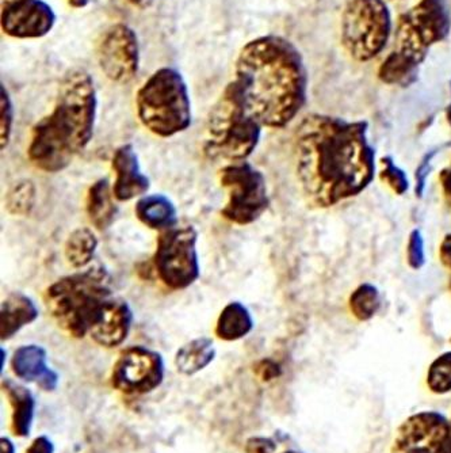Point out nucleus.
<instances>
[{
  "mask_svg": "<svg viewBox=\"0 0 451 453\" xmlns=\"http://www.w3.org/2000/svg\"><path fill=\"white\" fill-rule=\"evenodd\" d=\"M366 121H348L310 114L294 137L295 172L308 203L333 207L356 197L376 175V151L368 139Z\"/></svg>",
  "mask_w": 451,
  "mask_h": 453,
  "instance_id": "nucleus-1",
  "label": "nucleus"
},
{
  "mask_svg": "<svg viewBox=\"0 0 451 453\" xmlns=\"http://www.w3.org/2000/svg\"><path fill=\"white\" fill-rule=\"evenodd\" d=\"M233 81L248 113L266 128L289 126L307 102L308 73L302 56L279 35H264L244 45Z\"/></svg>",
  "mask_w": 451,
  "mask_h": 453,
  "instance_id": "nucleus-2",
  "label": "nucleus"
},
{
  "mask_svg": "<svg viewBox=\"0 0 451 453\" xmlns=\"http://www.w3.org/2000/svg\"><path fill=\"white\" fill-rule=\"evenodd\" d=\"M96 109L90 73L80 68L65 73L55 108L33 127L27 149L33 166L52 174L67 169L93 139Z\"/></svg>",
  "mask_w": 451,
  "mask_h": 453,
  "instance_id": "nucleus-3",
  "label": "nucleus"
},
{
  "mask_svg": "<svg viewBox=\"0 0 451 453\" xmlns=\"http://www.w3.org/2000/svg\"><path fill=\"white\" fill-rule=\"evenodd\" d=\"M111 276L102 265L61 277L44 295L45 307L58 327L73 338L90 335L113 299Z\"/></svg>",
  "mask_w": 451,
  "mask_h": 453,
  "instance_id": "nucleus-4",
  "label": "nucleus"
},
{
  "mask_svg": "<svg viewBox=\"0 0 451 453\" xmlns=\"http://www.w3.org/2000/svg\"><path fill=\"white\" fill-rule=\"evenodd\" d=\"M262 128L232 81L209 113L203 152L213 160L246 162L261 142Z\"/></svg>",
  "mask_w": 451,
  "mask_h": 453,
  "instance_id": "nucleus-5",
  "label": "nucleus"
},
{
  "mask_svg": "<svg viewBox=\"0 0 451 453\" xmlns=\"http://www.w3.org/2000/svg\"><path fill=\"white\" fill-rule=\"evenodd\" d=\"M136 108L142 126L163 139L190 128V94L182 73L175 68L163 67L150 75L137 91Z\"/></svg>",
  "mask_w": 451,
  "mask_h": 453,
  "instance_id": "nucleus-6",
  "label": "nucleus"
},
{
  "mask_svg": "<svg viewBox=\"0 0 451 453\" xmlns=\"http://www.w3.org/2000/svg\"><path fill=\"white\" fill-rule=\"evenodd\" d=\"M341 44L356 61H371L388 44L392 15L384 0H350L341 15Z\"/></svg>",
  "mask_w": 451,
  "mask_h": 453,
  "instance_id": "nucleus-7",
  "label": "nucleus"
},
{
  "mask_svg": "<svg viewBox=\"0 0 451 453\" xmlns=\"http://www.w3.org/2000/svg\"><path fill=\"white\" fill-rule=\"evenodd\" d=\"M451 32V9L447 0H420L400 17L397 24V50L423 61L434 45Z\"/></svg>",
  "mask_w": 451,
  "mask_h": 453,
  "instance_id": "nucleus-8",
  "label": "nucleus"
},
{
  "mask_svg": "<svg viewBox=\"0 0 451 453\" xmlns=\"http://www.w3.org/2000/svg\"><path fill=\"white\" fill-rule=\"evenodd\" d=\"M220 183L228 193L221 216L231 223L248 226L269 208L266 178L251 163H229L220 170Z\"/></svg>",
  "mask_w": 451,
  "mask_h": 453,
  "instance_id": "nucleus-9",
  "label": "nucleus"
},
{
  "mask_svg": "<svg viewBox=\"0 0 451 453\" xmlns=\"http://www.w3.org/2000/svg\"><path fill=\"white\" fill-rule=\"evenodd\" d=\"M198 233L193 226H172L157 239L154 264L163 284L182 291L200 279Z\"/></svg>",
  "mask_w": 451,
  "mask_h": 453,
  "instance_id": "nucleus-10",
  "label": "nucleus"
},
{
  "mask_svg": "<svg viewBox=\"0 0 451 453\" xmlns=\"http://www.w3.org/2000/svg\"><path fill=\"white\" fill-rule=\"evenodd\" d=\"M164 358L157 350L137 345L119 353L111 372V384L126 395H144L162 386Z\"/></svg>",
  "mask_w": 451,
  "mask_h": 453,
  "instance_id": "nucleus-11",
  "label": "nucleus"
},
{
  "mask_svg": "<svg viewBox=\"0 0 451 453\" xmlns=\"http://www.w3.org/2000/svg\"><path fill=\"white\" fill-rule=\"evenodd\" d=\"M391 453H451V422L438 411L408 417L397 429Z\"/></svg>",
  "mask_w": 451,
  "mask_h": 453,
  "instance_id": "nucleus-12",
  "label": "nucleus"
},
{
  "mask_svg": "<svg viewBox=\"0 0 451 453\" xmlns=\"http://www.w3.org/2000/svg\"><path fill=\"white\" fill-rule=\"evenodd\" d=\"M102 73L119 85L134 81L139 73V40L134 29L116 24L102 35L96 48Z\"/></svg>",
  "mask_w": 451,
  "mask_h": 453,
  "instance_id": "nucleus-13",
  "label": "nucleus"
},
{
  "mask_svg": "<svg viewBox=\"0 0 451 453\" xmlns=\"http://www.w3.org/2000/svg\"><path fill=\"white\" fill-rule=\"evenodd\" d=\"M55 24V12L42 0H27L2 9V30L10 37H44Z\"/></svg>",
  "mask_w": 451,
  "mask_h": 453,
  "instance_id": "nucleus-14",
  "label": "nucleus"
},
{
  "mask_svg": "<svg viewBox=\"0 0 451 453\" xmlns=\"http://www.w3.org/2000/svg\"><path fill=\"white\" fill-rule=\"evenodd\" d=\"M111 167L116 173L113 193L121 203L142 197L149 190L150 180L140 167L134 144H124L114 151Z\"/></svg>",
  "mask_w": 451,
  "mask_h": 453,
  "instance_id": "nucleus-15",
  "label": "nucleus"
},
{
  "mask_svg": "<svg viewBox=\"0 0 451 453\" xmlns=\"http://www.w3.org/2000/svg\"><path fill=\"white\" fill-rule=\"evenodd\" d=\"M11 368L14 375L27 383H35L44 391L57 388L58 373L48 366V353L40 345H24L12 356Z\"/></svg>",
  "mask_w": 451,
  "mask_h": 453,
  "instance_id": "nucleus-16",
  "label": "nucleus"
},
{
  "mask_svg": "<svg viewBox=\"0 0 451 453\" xmlns=\"http://www.w3.org/2000/svg\"><path fill=\"white\" fill-rule=\"evenodd\" d=\"M134 311L124 299L114 296L107 304L101 322L91 332L94 342L102 348L113 349L122 345L131 333Z\"/></svg>",
  "mask_w": 451,
  "mask_h": 453,
  "instance_id": "nucleus-17",
  "label": "nucleus"
},
{
  "mask_svg": "<svg viewBox=\"0 0 451 453\" xmlns=\"http://www.w3.org/2000/svg\"><path fill=\"white\" fill-rule=\"evenodd\" d=\"M38 308L34 300L22 292L10 294L2 303L0 310V338L11 340L25 326L35 322Z\"/></svg>",
  "mask_w": 451,
  "mask_h": 453,
  "instance_id": "nucleus-18",
  "label": "nucleus"
},
{
  "mask_svg": "<svg viewBox=\"0 0 451 453\" xmlns=\"http://www.w3.org/2000/svg\"><path fill=\"white\" fill-rule=\"evenodd\" d=\"M137 219L150 230H170L178 224L175 203L164 195H148L139 198L134 207Z\"/></svg>",
  "mask_w": 451,
  "mask_h": 453,
  "instance_id": "nucleus-19",
  "label": "nucleus"
},
{
  "mask_svg": "<svg viewBox=\"0 0 451 453\" xmlns=\"http://www.w3.org/2000/svg\"><path fill=\"white\" fill-rule=\"evenodd\" d=\"M4 391L11 404V429L15 436L27 437L32 432L35 417V398L27 387L4 380L2 383Z\"/></svg>",
  "mask_w": 451,
  "mask_h": 453,
  "instance_id": "nucleus-20",
  "label": "nucleus"
},
{
  "mask_svg": "<svg viewBox=\"0 0 451 453\" xmlns=\"http://www.w3.org/2000/svg\"><path fill=\"white\" fill-rule=\"evenodd\" d=\"M114 193L107 178H101L91 185L86 198V211L88 219L96 230L104 231L114 223L117 205Z\"/></svg>",
  "mask_w": 451,
  "mask_h": 453,
  "instance_id": "nucleus-21",
  "label": "nucleus"
},
{
  "mask_svg": "<svg viewBox=\"0 0 451 453\" xmlns=\"http://www.w3.org/2000/svg\"><path fill=\"white\" fill-rule=\"evenodd\" d=\"M254 318L241 302H231L223 308L216 323V335L226 342L241 340L254 328Z\"/></svg>",
  "mask_w": 451,
  "mask_h": 453,
  "instance_id": "nucleus-22",
  "label": "nucleus"
},
{
  "mask_svg": "<svg viewBox=\"0 0 451 453\" xmlns=\"http://www.w3.org/2000/svg\"><path fill=\"white\" fill-rule=\"evenodd\" d=\"M216 358L213 341L208 337L195 338L180 346L175 355L178 372L185 376H195L208 368Z\"/></svg>",
  "mask_w": 451,
  "mask_h": 453,
  "instance_id": "nucleus-23",
  "label": "nucleus"
},
{
  "mask_svg": "<svg viewBox=\"0 0 451 453\" xmlns=\"http://www.w3.org/2000/svg\"><path fill=\"white\" fill-rule=\"evenodd\" d=\"M420 65V61L396 50L385 58L378 70V78L385 85L408 88L417 81Z\"/></svg>",
  "mask_w": 451,
  "mask_h": 453,
  "instance_id": "nucleus-24",
  "label": "nucleus"
},
{
  "mask_svg": "<svg viewBox=\"0 0 451 453\" xmlns=\"http://www.w3.org/2000/svg\"><path fill=\"white\" fill-rule=\"evenodd\" d=\"M98 243V238L93 230L88 226L76 228L70 234L64 246V254L68 264L75 269L88 267L96 257Z\"/></svg>",
  "mask_w": 451,
  "mask_h": 453,
  "instance_id": "nucleus-25",
  "label": "nucleus"
},
{
  "mask_svg": "<svg viewBox=\"0 0 451 453\" xmlns=\"http://www.w3.org/2000/svg\"><path fill=\"white\" fill-rule=\"evenodd\" d=\"M348 307H350L351 314L359 322H368L381 307V295H379L378 288L369 284V282L359 285L348 299Z\"/></svg>",
  "mask_w": 451,
  "mask_h": 453,
  "instance_id": "nucleus-26",
  "label": "nucleus"
},
{
  "mask_svg": "<svg viewBox=\"0 0 451 453\" xmlns=\"http://www.w3.org/2000/svg\"><path fill=\"white\" fill-rule=\"evenodd\" d=\"M35 185L33 180H18L6 196V208L15 216H27L32 213L35 203Z\"/></svg>",
  "mask_w": 451,
  "mask_h": 453,
  "instance_id": "nucleus-27",
  "label": "nucleus"
},
{
  "mask_svg": "<svg viewBox=\"0 0 451 453\" xmlns=\"http://www.w3.org/2000/svg\"><path fill=\"white\" fill-rule=\"evenodd\" d=\"M425 383L428 389L437 395L451 393V350L438 356L428 366Z\"/></svg>",
  "mask_w": 451,
  "mask_h": 453,
  "instance_id": "nucleus-28",
  "label": "nucleus"
},
{
  "mask_svg": "<svg viewBox=\"0 0 451 453\" xmlns=\"http://www.w3.org/2000/svg\"><path fill=\"white\" fill-rule=\"evenodd\" d=\"M379 178L382 182L386 183L397 196L405 195L409 189V180L404 170L400 169L392 157H385L381 159V172Z\"/></svg>",
  "mask_w": 451,
  "mask_h": 453,
  "instance_id": "nucleus-29",
  "label": "nucleus"
},
{
  "mask_svg": "<svg viewBox=\"0 0 451 453\" xmlns=\"http://www.w3.org/2000/svg\"><path fill=\"white\" fill-rule=\"evenodd\" d=\"M407 262L414 271H419L425 265L424 238L417 228L412 230L408 238Z\"/></svg>",
  "mask_w": 451,
  "mask_h": 453,
  "instance_id": "nucleus-30",
  "label": "nucleus"
},
{
  "mask_svg": "<svg viewBox=\"0 0 451 453\" xmlns=\"http://www.w3.org/2000/svg\"><path fill=\"white\" fill-rule=\"evenodd\" d=\"M14 124V108L6 88L2 86V150L6 149Z\"/></svg>",
  "mask_w": 451,
  "mask_h": 453,
  "instance_id": "nucleus-31",
  "label": "nucleus"
},
{
  "mask_svg": "<svg viewBox=\"0 0 451 453\" xmlns=\"http://www.w3.org/2000/svg\"><path fill=\"white\" fill-rule=\"evenodd\" d=\"M440 150H432L423 157L422 162L419 163L417 172H415V195L417 197L422 198L424 195L425 185H427V178L432 170V159L437 157Z\"/></svg>",
  "mask_w": 451,
  "mask_h": 453,
  "instance_id": "nucleus-32",
  "label": "nucleus"
},
{
  "mask_svg": "<svg viewBox=\"0 0 451 453\" xmlns=\"http://www.w3.org/2000/svg\"><path fill=\"white\" fill-rule=\"evenodd\" d=\"M246 453H275L277 442L270 437L252 436L244 444Z\"/></svg>",
  "mask_w": 451,
  "mask_h": 453,
  "instance_id": "nucleus-33",
  "label": "nucleus"
},
{
  "mask_svg": "<svg viewBox=\"0 0 451 453\" xmlns=\"http://www.w3.org/2000/svg\"><path fill=\"white\" fill-rule=\"evenodd\" d=\"M256 375L264 381H271L281 376V368L275 361L262 360L256 365Z\"/></svg>",
  "mask_w": 451,
  "mask_h": 453,
  "instance_id": "nucleus-34",
  "label": "nucleus"
},
{
  "mask_svg": "<svg viewBox=\"0 0 451 453\" xmlns=\"http://www.w3.org/2000/svg\"><path fill=\"white\" fill-rule=\"evenodd\" d=\"M27 453H55V444L48 436H38L33 440Z\"/></svg>",
  "mask_w": 451,
  "mask_h": 453,
  "instance_id": "nucleus-35",
  "label": "nucleus"
},
{
  "mask_svg": "<svg viewBox=\"0 0 451 453\" xmlns=\"http://www.w3.org/2000/svg\"><path fill=\"white\" fill-rule=\"evenodd\" d=\"M440 259L443 266L447 267L451 271V234L443 238L440 246Z\"/></svg>",
  "mask_w": 451,
  "mask_h": 453,
  "instance_id": "nucleus-36",
  "label": "nucleus"
},
{
  "mask_svg": "<svg viewBox=\"0 0 451 453\" xmlns=\"http://www.w3.org/2000/svg\"><path fill=\"white\" fill-rule=\"evenodd\" d=\"M440 180L446 201L451 205V165L440 172Z\"/></svg>",
  "mask_w": 451,
  "mask_h": 453,
  "instance_id": "nucleus-37",
  "label": "nucleus"
},
{
  "mask_svg": "<svg viewBox=\"0 0 451 453\" xmlns=\"http://www.w3.org/2000/svg\"><path fill=\"white\" fill-rule=\"evenodd\" d=\"M0 453H15V445L9 437L0 439Z\"/></svg>",
  "mask_w": 451,
  "mask_h": 453,
  "instance_id": "nucleus-38",
  "label": "nucleus"
},
{
  "mask_svg": "<svg viewBox=\"0 0 451 453\" xmlns=\"http://www.w3.org/2000/svg\"><path fill=\"white\" fill-rule=\"evenodd\" d=\"M68 4H70V6H73V9H83V7L88 6V0H68Z\"/></svg>",
  "mask_w": 451,
  "mask_h": 453,
  "instance_id": "nucleus-39",
  "label": "nucleus"
},
{
  "mask_svg": "<svg viewBox=\"0 0 451 453\" xmlns=\"http://www.w3.org/2000/svg\"><path fill=\"white\" fill-rule=\"evenodd\" d=\"M20 2H27V0H2V9L12 6V4H20Z\"/></svg>",
  "mask_w": 451,
  "mask_h": 453,
  "instance_id": "nucleus-40",
  "label": "nucleus"
},
{
  "mask_svg": "<svg viewBox=\"0 0 451 453\" xmlns=\"http://www.w3.org/2000/svg\"><path fill=\"white\" fill-rule=\"evenodd\" d=\"M446 119H447L448 126L451 127V104L446 109Z\"/></svg>",
  "mask_w": 451,
  "mask_h": 453,
  "instance_id": "nucleus-41",
  "label": "nucleus"
},
{
  "mask_svg": "<svg viewBox=\"0 0 451 453\" xmlns=\"http://www.w3.org/2000/svg\"><path fill=\"white\" fill-rule=\"evenodd\" d=\"M4 350L2 349V371H4Z\"/></svg>",
  "mask_w": 451,
  "mask_h": 453,
  "instance_id": "nucleus-42",
  "label": "nucleus"
},
{
  "mask_svg": "<svg viewBox=\"0 0 451 453\" xmlns=\"http://www.w3.org/2000/svg\"><path fill=\"white\" fill-rule=\"evenodd\" d=\"M282 453H302V452H298V450H287V452H282Z\"/></svg>",
  "mask_w": 451,
  "mask_h": 453,
  "instance_id": "nucleus-43",
  "label": "nucleus"
},
{
  "mask_svg": "<svg viewBox=\"0 0 451 453\" xmlns=\"http://www.w3.org/2000/svg\"><path fill=\"white\" fill-rule=\"evenodd\" d=\"M450 343H451V338H450Z\"/></svg>",
  "mask_w": 451,
  "mask_h": 453,
  "instance_id": "nucleus-44",
  "label": "nucleus"
}]
</instances>
